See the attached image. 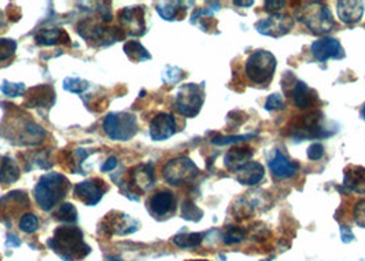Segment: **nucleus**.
Returning a JSON list of instances; mask_svg holds the SVG:
<instances>
[{"instance_id": "nucleus-32", "label": "nucleus", "mask_w": 365, "mask_h": 261, "mask_svg": "<svg viewBox=\"0 0 365 261\" xmlns=\"http://www.w3.org/2000/svg\"><path fill=\"white\" fill-rule=\"evenodd\" d=\"M206 234L207 232H179L173 237L172 242L182 249H192L198 247L203 242Z\"/></svg>"}, {"instance_id": "nucleus-28", "label": "nucleus", "mask_w": 365, "mask_h": 261, "mask_svg": "<svg viewBox=\"0 0 365 261\" xmlns=\"http://www.w3.org/2000/svg\"><path fill=\"white\" fill-rule=\"evenodd\" d=\"M188 4L185 1H160L155 4L157 13L161 16L165 21H175V19H182L187 14Z\"/></svg>"}, {"instance_id": "nucleus-50", "label": "nucleus", "mask_w": 365, "mask_h": 261, "mask_svg": "<svg viewBox=\"0 0 365 261\" xmlns=\"http://www.w3.org/2000/svg\"><path fill=\"white\" fill-rule=\"evenodd\" d=\"M7 246H10V247H19L21 246V240L19 238V235H16V234H9L7 235V242H6Z\"/></svg>"}, {"instance_id": "nucleus-18", "label": "nucleus", "mask_w": 365, "mask_h": 261, "mask_svg": "<svg viewBox=\"0 0 365 261\" xmlns=\"http://www.w3.org/2000/svg\"><path fill=\"white\" fill-rule=\"evenodd\" d=\"M311 53L313 58L320 63H326L329 59L339 61L346 56L341 41L338 39L329 38V36H324L313 41Z\"/></svg>"}, {"instance_id": "nucleus-39", "label": "nucleus", "mask_w": 365, "mask_h": 261, "mask_svg": "<svg viewBox=\"0 0 365 261\" xmlns=\"http://www.w3.org/2000/svg\"><path fill=\"white\" fill-rule=\"evenodd\" d=\"M0 91L9 98H17L25 93L26 87L24 83H10L7 80H3V84L0 86Z\"/></svg>"}, {"instance_id": "nucleus-17", "label": "nucleus", "mask_w": 365, "mask_h": 261, "mask_svg": "<svg viewBox=\"0 0 365 261\" xmlns=\"http://www.w3.org/2000/svg\"><path fill=\"white\" fill-rule=\"evenodd\" d=\"M54 87L50 84H40L34 88L29 90V93L25 95V101H24V108L26 109H36L40 113L44 114L50 112V109L55 105Z\"/></svg>"}, {"instance_id": "nucleus-23", "label": "nucleus", "mask_w": 365, "mask_h": 261, "mask_svg": "<svg viewBox=\"0 0 365 261\" xmlns=\"http://www.w3.org/2000/svg\"><path fill=\"white\" fill-rule=\"evenodd\" d=\"M235 178L243 186H256L265 178V168L257 161H250L235 170Z\"/></svg>"}, {"instance_id": "nucleus-21", "label": "nucleus", "mask_w": 365, "mask_h": 261, "mask_svg": "<svg viewBox=\"0 0 365 261\" xmlns=\"http://www.w3.org/2000/svg\"><path fill=\"white\" fill-rule=\"evenodd\" d=\"M268 168L274 179H290L297 175L299 165L283 154L282 150L276 149L268 160Z\"/></svg>"}, {"instance_id": "nucleus-19", "label": "nucleus", "mask_w": 365, "mask_h": 261, "mask_svg": "<svg viewBox=\"0 0 365 261\" xmlns=\"http://www.w3.org/2000/svg\"><path fill=\"white\" fill-rule=\"evenodd\" d=\"M29 208V197L25 191H10L4 197L0 198V218L3 222H6L9 227V219L10 216L13 218L19 210L22 212L24 209Z\"/></svg>"}, {"instance_id": "nucleus-14", "label": "nucleus", "mask_w": 365, "mask_h": 261, "mask_svg": "<svg viewBox=\"0 0 365 261\" xmlns=\"http://www.w3.org/2000/svg\"><path fill=\"white\" fill-rule=\"evenodd\" d=\"M147 210L151 218L158 222L169 219L176 212V197L170 190L155 191L146 203Z\"/></svg>"}, {"instance_id": "nucleus-10", "label": "nucleus", "mask_w": 365, "mask_h": 261, "mask_svg": "<svg viewBox=\"0 0 365 261\" xmlns=\"http://www.w3.org/2000/svg\"><path fill=\"white\" fill-rule=\"evenodd\" d=\"M200 168L188 157H178L168 161L163 168V178L170 186L188 185L197 179Z\"/></svg>"}, {"instance_id": "nucleus-25", "label": "nucleus", "mask_w": 365, "mask_h": 261, "mask_svg": "<svg viewBox=\"0 0 365 261\" xmlns=\"http://www.w3.org/2000/svg\"><path fill=\"white\" fill-rule=\"evenodd\" d=\"M95 151L96 149L87 150L81 148H77L72 151H62L61 155H65V158L62 160V167L71 170L72 173L86 175V170L83 169V163Z\"/></svg>"}, {"instance_id": "nucleus-38", "label": "nucleus", "mask_w": 365, "mask_h": 261, "mask_svg": "<svg viewBox=\"0 0 365 261\" xmlns=\"http://www.w3.org/2000/svg\"><path fill=\"white\" fill-rule=\"evenodd\" d=\"M19 230L25 234H35L38 230V219L35 213H25L19 219Z\"/></svg>"}, {"instance_id": "nucleus-31", "label": "nucleus", "mask_w": 365, "mask_h": 261, "mask_svg": "<svg viewBox=\"0 0 365 261\" xmlns=\"http://www.w3.org/2000/svg\"><path fill=\"white\" fill-rule=\"evenodd\" d=\"M31 158H25V170L29 172L31 169H50L54 165V161L51 158V149L37 150L34 153H28Z\"/></svg>"}, {"instance_id": "nucleus-1", "label": "nucleus", "mask_w": 365, "mask_h": 261, "mask_svg": "<svg viewBox=\"0 0 365 261\" xmlns=\"http://www.w3.org/2000/svg\"><path fill=\"white\" fill-rule=\"evenodd\" d=\"M3 118L0 123V138H4L14 146H38L44 142L47 130L28 113L13 103L1 102Z\"/></svg>"}, {"instance_id": "nucleus-45", "label": "nucleus", "mask_w": 365, "mask_h": 261, "mask_svg": "<svg viewBox=\"0 0 365 261\" xmlns=\"http://www.w3.org/2000/svg\"><path fill=\"white\" fill-rule=\"evenodd\" d=\"M307 154H308V158L311 161H319L324 155V148H323L322 143H313L309 146Z\"/></svg>"}, {"instance_id": "nucleus-2", "label": "nucleus", "mask_w": 365, "mask_h": 261, "mask_svg": "<svg viewBox=\"0 0 365 261\" xmlns=\"http://www.w3.org/2000/svg\"><path fill=\"white\" fill-rule=\"evenodd\" d=\"M47 245L63 261H81L91 253L90 245L84 242L83 231L73 225L58 227Z\"/></svg>"}, {"instance_id": "nucleus-55", "label": "nucleus", "mask_w": 365, "mask_h": 261, "mask_svg": "<svg viewBox=\"0 0 365 261\" xmlns=\"http://www.w3.org/2000/svg\"><path fill=\"white\" fill-rule=\"evenodd\" d=\"M185 261H207V260H185Z\"/></svg>"}, {"instance_id": "nucleus-37", "label": "nucleus", "mask_w": 365, "mask_h": 261, "mask_svg": "<svg viewBox=\"0 0 365 261\" xmlns=\"http://www.w3.org/2000/svg\"><path fill=\"white\" fill-rule=\"evenodd\" d=\"M256 133H246V135H235V136H216L210 142L216 146H227V145H237L240 142L250 140L256 138Z\"/></svg>"}, {"instance_id": "nucleus-43", "label": "nucleus", "mask_w": 365, "mask_h": 261, "mask_svg": "<svg viewBox=\"0 0 365 261\" xmlns=\"http://www.w3.org/2000/svg\"><path fill=\"white\" fill-rule=\"evenodd\" d=\"M284 109H286V103H284V99H283V96L280 93H272L265 101V111H268V112L284 111Z\"/></svg>"}, {"instance_id": "nucleus-48", "label": "nucleus", "mask_w": 365, "mask_h": 261, "mask_svg": "<svg viewBox=\"0 0 365 261\" xmlns=\"http://www.w3.org/2000/svg\"><path fill=\"white\" fill-rule=\"evenodd\" d=\"M7 13H9V19H11V21H19L21 19V10L17 6H13V4L9 6Z\"/></svg>"}, {"instance_id": "nucleus-6", "label": "nucleus", "mask_w": 365, "mask_h": 261, "mask_svg": "<svg viewBox=\"0 0 365 261\" xmlns=\"http://www.w3.org/2000/svg\"><path fill=\"white\" fill-rule=\"evenodd\" d=\"M117 185L129 200L139 201L140 195H143L155 185V172L153 163L139 164L128 169L127 179L118 180Z\"/></svg>"}, {"instance_id": "nucleus-51", "label": "nucleus", "mask_w": 365, "mask_h": 261, "mask_svg": "<svg viewBox=\"0 0 365 261\" xmlns=\"http://www.w3.org/2000/svg\"><path fill=\"white\" fill-rule=\"evenodd\" d=\"M7 25H9V22H7V19H4V14H3V11H0V32H3V31H6V28H7Z\"/></svg>"}, {"instance_id": "nucleus-41", "label": "nucleus", "mask_w": 365, "mask_h": 261, "mask_svg": "<svg viewBox=\"0 0 365 261\" xmlns=\"http://www.w3.org/2000/svg\"><path fill=\"white\" fill-rule=\"evenodd\" d=\"M17 51V41L13 39H0V62L13 58Z\"/></svg>"}, {"instance_id": "nucleus-49", "label": "nucleus", "mask_w": 365, "mask_h": 261, "mask_svg": "<svg viewBox=\"0 0 365 261\" xmlns=\"http://www.w3.org/2000/svg\"><path fill=\"white\" fill-rule=\"evenodd\" d=\"M118 165V161L115 157H110L109 160L102 165V172H111L113 169L117 168Z\"/></svg>"}, {"instance_id": "nucleus-53", "label": "nucleus", "mask_w": 365, "mask_h": 261, "mask_svg": "<svg viewBox=\"0 0 365 261\" xmlns=\"http://www.w3.org/2000/svg\"><path fill=\"white\" fill-rule=\"evenodd\" d=\"M360 117L363 118L365 121V103L363 105V108H361V111H360Z\"/></svg>"}, {"instance_id": "nucleus-20", "label": "nucleus", "mask_w": 365, "mask_h": 261, "mask_svg": "<svg viewBox=\"0 0 365 261\" xmlns=\"http://www.w3.org/2000/svg\"><path fill=\"white\" fill-rule=\"evenodd\" d=\"M178 132V123L173 114L158 113L150 123V136L155 142H163Z\"/></svg>"}, {"instance_id": "nucleus-3", "label": "nucleus", "mask_w": 365, "mask_h": 261, "mask_svg": "<svg viewBox=\"0 0 365 261\" xmlns=\"http://www.w3.org/2000/svg\"><path fill=\"white\" fill-rule=\"evenodd\" d=\"M69 188L71 182L65 175L58 172L43 175L34 190L37 206L44 212L53 210L68 195Z\"/></svg>"}, {"instance_id": "nucleus-47", "label": "nucleus", "mask_w": 365, "mask_h": 261, "mask_svg": "<svg viewBox=\"0 0 365 261\" xmlns=\"http://www.w3.org/2000/svg\"><path fill=\"white\" fill-rule=\"evenodd\" d=\"M341 237H342V242L345 243L351 242L354 240V235H353L351 230L346 225L341 227Z\"/></svg>"}, {"instance_id": "nucleus-12", "label": "nucleus", "mask_w": 365, "mask_h": 261, "mask_svg": "<svg viewBox=\"0 0 365 261\" xmlns=\"http://www.w3.org/2000/svg\"><path fill=\"white\" fill-rule=\"evenodd\" d=\"M139 222L132 219L127 213L113 210L108 213L103 220L99 223V232L105 237L113 235H128L138 231Z\"/></svg>"}, {"instance_id": "nucleus-5", "label": "nucleus", "mask_w": 365, "mask_h": 261, "mask_svg": "<svg viewBox=\"0 0 365 261\" xmlns=\"http://www.w3.org/2000/svg\"><path fill=\"white\" fill-rule=\"evenodd\" d=\"M289 133L295 142L311 140V139H324L336 133V130H329L324 123V116L320 111L297 116L290 126Z\"/></svg>"}, {"instance_id": "nucleus-13", "label": "nucleus", "mask_w": 365, "mask_h": 261, "mask_svg": "<svg viewBox=\"0 0 365 261\" xmlns=\"http://www.w3.org/2000/svg\"><path fill=\"white\" fill-rule=\"evenodd\" d=\"M145 7L135 6V7H124L118 11V24L120 29L124 32L125 36L140 38L147 32L146 19H145Z\"/></svg>"}, {"instance_id": "nucleus-46", "label": "nucleus", "mask_w": 365, "mask_h": 261, "mask_svg": "<svg viewBox=\"0 0 365 261\" xmlns=\"http://www.w3.org/2000/svg\"><path fill=\"white\" fill-rule=\"evenodd\" d=\"M286 6V1H265V11L271 16L280 13V10Z\"/></svg>"}, {"instance_id": "nucleus-26", "label": "nucleus", "mask_w": 365, "mask_h": 261, "mask_svg": "<svg viewBox=\"0 0 365 261\" xmlns=\"http://www.w3.org/2000/svg\"><path fill=\"white\" fill-rule=\"evenodd\" d=\"M344 187L349 193L365 194V168L349 165L344 172Z\"/></svg>"}, {"instance_id": "nucleus-4", "label": "nucleus", "mask_w": 365, "mask_h": 261, "mask_svg": "<svg viewBox=\"0 0 365 261\" xmlns=\"http://www.w3.org/2000/svg\"><path fill=\"white\" fill-rule=\"evenodd\" d=\"M297 19L304 24L313 35H327L336 24L329 6L322 1L304 3L295 13Z\"/></svg>"}, {"instance_id": "nucleus-33", "label": "nucleus", "mask_w": 365, "mask_h": 261, "mask_svg": "<svg viewBox=\"0 0 365 261\" xmlns=\"http://www.w3.org/2000/svg\"><path fill=\"white\" fill-rule=\"evenodd\" d=\"M124 51L132 62H145L151 59L150 53L136 40H130L124 44Z\"/></svg>"}, {"instance_id": "nucleus-16", "label": "nucleus", "mask_w": 365, "mask_h": 261, "mask_svg": "<svg viewBox=\"0 0 365 261\" xmlns=\"http://www.w3.org/2000/svg\"><path fill=\"white\" fill-rule=\"evenodd\" d=\"M294 26V19L289 14H272L268 19H259L256 24V31L262 36L282 38L287 35Z\"/></svg>"}, {"instance_id": "nucleus-27", "label": "nucleus", "mask_w": 365, "mask_h": 261, "mask_svg": "<svg viewBox=\"0 0 365 261\" xmlns=\"http://www.w3.org/2000/svg\"><path fill=\"white\" fill-rule=\"evenodd\" d=\"M253 155H255V151L252 148L235 146V148L228 150V153L224 155V165H225V168L235 172L240 167H243L245 164L250 163Z\"/></svg>"}, {"instance_id": "nucleus-54", "label": "nucleus", "mask_w": 365, "mask_h": 261, "mask_svg": "<svg viewBox=\"0 0 365 261\" xmlns=\"http://www.w3.org/2000/svg\"><path fill=\"white\" fill-rule=\"evenodd\" d=\"M108 261H121V259L120 257H109Z\"/></svg>"}, {"instance_id": "nucleus-9", "label": "nucleus", "mask_w": 365, "mask_h": 261, "mask_svg": "<svg viewBox=\"0 0 365 261\" xmlns=\"http://www.w3.org/2000/svg\"><path fill=\"white\" fill-rule=\"evenodd\" d=\"M102 127L111 140L127 142L138 133V118L132 113H109Z\"/></svg>"}, {"instance_id": "nucleus-34", "label": "nucleus", "mask_w": 365, "mask_h": 261, "mask_svg": "<svg viewBox=\"0 0 365 261\" xmlns=\"http://www.w3.org/2000/svg\"><path fill=\"white\" fill-rule=\"evenodd\" d=\"M53 218L61 223H77V209L71 203H63L59 208H56V210L53 213Z\"/></svg>"}, {"instance_id": "nucleus-35", "label": "nucleus", "mask_w": 365, "mask_h": 261, "mask_svg": "<svg viewBox=\"0 0 365 261\" xmlns=\"http://www.w3.org/2000/svg\"><path fill=\"white\" fill-rule=\"evenodd\" d=\"M246 240V230L240 227H228L222 234V242L225 245H237Z\"/></svg>"}, {"instance_id": "nucleus-52", "label": "nucleus", "mask_w": 365, "mask_h": 261, "mask_svg": "<svg viewBox=\"0 0 365 261\" xmlns=\"http://www.w3.org/2000/svg\"><path fill=\"white\" fill-rule=\"evenodd\" d=\"M234 4H237V6H253L255 1H234Z\"/></svg>"}, {"instance_id": "nucleus-29", "label": "nucleus", "mask_w": 365, "mask_h": 261, "mask_svg": "<svg viewBox=\"0 0 365 261\" xmlns=\"http://www.w3.org/2000/svg\"><path fill=\"white\" fill-rule=\"evenodd\" d=\"M35 41L38 46H56V44H71L69 35L61 28L41 29L35 35Z\"/></svg>"}, {"instance_id": "nucleus-42", "label": "nucleus", "mask_w": 365, "mask_h": 261, "mask_svg": "<svg viewBox=\"0 0 365 261\" xmlns=\"http://www.w3.org/2000/svg\"><path fill=\"white\" fill-rule=\"evenodd\" d=\"M185 77V73L182 69L175 68V66H166L164 73H163V80L166 84H178Z\"/></svg>"}, {"instance_id": "nucleus-15", "label": "nucleus", "mask_w": 365, "mask_h": 261, "mask_svg": "<svg viewBox=\"0 0 365 261\" xmlns=\"http://www.w3.org/2000/svg\"><path fill=\"white\" fill-rule=\"evenodd\" d=\"M108 190L109 186L103 179L93 178L86 182H80L74 186V198L81 201L84 205H98Z\"/></svg>"}, {"instance_id": "nucleus-8", "label": "nucleus", "mask_w": 365, "mask_h": 261, "mask_svg": "<svg viewBox=\"0 0 365 261\" xmlns=\"http://www.w3.org/2000/svg\"><path fill=\"white\" fill-rule=\"evenodd\" d=\"M205 102V83L182 84L175 96V109L187 118H194L201 112Z\"/></svg>"}, {"instance_id": "nucleus-44", "label": "nucleus", "mask_w": 365, "mask_h": 261, "mask_svg": "<svg viewBox=\"0 0 365 261\" xmlns=\"http://www.w3.org/2000/svg\"><path fill=\"white\" fill-rule=\"evenodd\" d=\"M353 220L359 227L365 228V198L356 203L353 208Z\"/></svg>"}, {"instance_id": "nucleus-24", "label": "nucleus", "mask_w": 365, "mask_h": 261, "mask_svg": "<svg viewBox=\"0 0 365 261\" xmlns=\"http://www.w3.org/2000/svg\"><path fill=\"white\" fill-rule=\"evenodd\" d=\"M338 17L345 25H354L360 22L364 14V3L363 1H338Z\"/></svg>"}, {"instance_id": "nucleus-11", "label": "nucleus", "mask_w": 365, "mask_h": 261, "mask_svg": "<svg viewBox=\"0 0 365 261\" xmlns=\"http://www.w3.org/2000/svg\"><path fill=\"white\" fill-rule=\"evenodd\" d=\"M77 32L84 40L93 41L99 46H108L127 38L120 28H108L102 22L92 19H83L78 22Z\"/></svg>"}, {"instance_id": "nucleus-30", "label": "nucleus", "mask_w": 365, "mask_h": 261, "mask_svg": "<svg viewBox=\"0 0 365 261\" xmlns=\"http://www.w3.org/2000/svg\"><path fill=\"white\" fill-rule=\"evenodd\" d=\"M21 176V169H19L17 161H14L9 155L0 157V185L7 186L16 183Z\"/></svg>"}, {"instance_id": "nucleus-22", "label": "nucleus", "mask_w": 365, "mask_h": 261, "mask_svg": "<svg viewBox=\"0 0 365 261\" xmlns=\"http://www.w3.org/2000/svg\"><path fill=\"white\" fill-rule=\"evenodd\" d=\"M292 101L295 108L301 111H307L313 108L319 102V96L314 90L307 86V83L301 80H295V84L292 90Z\"/></svg>"}, {"instance_id": "nucleus-36", "label": "nucleus", "mask_w": 365, "mask_h": 261, "mask_svg": "<svg viewBox=\"0 0 365 261\" xmlns=\"http://www.w3.org/2000/svg\"><path fill=\"white\" fill-rule=\"evenodd\" d=\"M182 218L190 222H200L203 218V212L192 201L185 200L182 205Z\"/></svg>"}, {"instance_id": "nucleus-7", "label": "nucleus", "mask_w": 365, "mask_h": 261, "mask_svg": "<svg viewBox=\"0 0 365 261\" xmlns=\"http://www.w3.org/2000/svg\"><path fill=\"white\" fill-rule=\"evenodd\" d=\"M277 66L276 56L267 50L253 51L245 63L246 77L255 84H265L272 80Z\"/></svg>"}, {"instance_id": "nucleus-40", "label": "nucleus", "mask_w": 365, "mask_h": 261, "mask_svg": "<svg viewBox=\"0 0 365 261\" xmlns=\"http://www.w3.org/2000/svg\"><path fill=\"white\" fill-rule=\"evenodd\" d=\"M90 87V83L81 78H74V77H68L63 81V88L66 91L72 93H83Z\"/></svg>"}]
</instances>
